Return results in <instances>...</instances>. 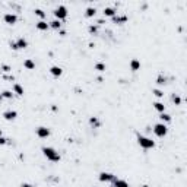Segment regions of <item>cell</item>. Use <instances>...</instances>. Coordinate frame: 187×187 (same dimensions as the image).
<instances>
[{
  "instance_id": "cell-1",
  "label": "cell",
  "mask_w": 187,
  "mask_h": 187,
  "mask_svg": "<svg viewBox=\"0 0 187 187\" xmlns=\"http://www.w3.org/2000/svg\"><path fill=\"white\" fill-rule=\"evenodd\" d=\"M41 152L48 161L51 162H58L60 161V154H58L57 149H54L53 146H43L41 148Z\"/></svg>"
},
{
  "instance_id": "cell-2",
  "label": "cell",
  "mask_w": 187,
  "mask_h": 187,
  "mask_svg": "<svg viewBox=\"0 0 187 187\" xmlns=\"http://www.w3.org/2000/svg\"><path fill=\"white\" fill-rule=\"evenodd\" d=\"M138 143H139L140 148H143V149L155 148V140H152L148 136H143V134H138Z\"/></svg>"
},
{
  "instance_id": "cell-3",
  "label": "cell",
  "mask_w": 187,
  "mask_h": 187,
  "mask_svg": "<svg viewBox=\"0 0 187 187\" xmlns=\"http://www.w3.org/2000/svg\"><path fill=\"white\" fill-rule=\"evenodd\" d=\"M53 15L56 16V19L63 21L67 18V7L64 5H58L56 9L53 10Z\"/></svg>"
},
{
  "instance_id": "cell-4",
  "label": "cell",
  "mask_w": 187,
  "mask_h": 187,
  "mask_svg": "<svg viewBox=\"0 0 187 187\" xmlns=\"http://www.w3.org/2000/svg\"><path fill=\"white\" fill-rule=\"evenodd\" d=\"M152 130H154L155 136H158V138H165L168 133V127H167V124H164V123H157Z\"/></svg>"
},
{
  "instance_id": "cell-5",
  "label": "cell",
  "mask_w": 187,
  "mask_h": 187,
  "mask_svg": "<svg viewBox=\"0 0 187 187\" xmlns=\"http://www.w3.org/2000/svg\"><path fill=\"white\" fill-rule=\"evenodd\" d=\"M98 178L101 183H113L117 178V175H114L113 173H108V171H102V173H100Z\"/></svg>"
},
{
  "instance_id": "cell-6",
  "label": "cell",
  "mask_w": 187,
  "mask_h": 187,
  "mask_svg": "<svg viewBox=\"0 0 187 187\" xmlns=\"http://www.w3.org/2000/svg\"><path fill=\"white\" fill-rule=\"evenodd\" d=\"M3 21L7 25H15L18 22V15L13 13V12H7V13L3 15Z\"/></svg>"
},
{
  "instance_id": "cell-7",
  "label": "cell",
  "mask_w": 187,
  "mask_h": 187,
  "mask_svg": "<svg viewBox=\"0 0 187 187\" xmlns=\"http://www.w3.org/2000/svg\"><path fill=\"white\" fill-rule=\"evenodd\" d=\"M35 133H37V136H38L40 139H47L48 136L51 134V132H50V129L45 127V126H40V127H37Z\"/></svg>"
},
{
  "instance_id": "cell-8",
  "label": "cell",
  "mask_w": 187,
  "mask_h": 187,
  "mask_svg": "<svg viewBox=\"0 0 187 187\" xmlns=\"http://www.w3.org/2000/svg\"><path fill=\"white\" fill-rule=\"evenodd\" d=\"M111 21H113V24H115V25H123L129 21V16H127V15H115V16L111 18Z\"/></svg>"
},
{
  "instance_id": "cell-9",
  "label": "cell",
  "mask_w": 187,
  "mask_h": 187,
  "mask_svg": "<svg viewBox=\"0 0 187 187\" xmlns=\"http://www.w3.org/2000/svg\"><path fill=\"white\" fill-rule=\"evenodd\" d=\"M16 117H18V113H16L15 110H6V111H3V119H5V120L13 121Z\"/></svg>"
},
{
  "instance_id": "cell-10",
  "label": "cell",
  "mask_w": 187,
  "mask_h": 187,
  "mask_svg": "<svg viewBox=\"0 0 187 187\" xmlns=\"http://www.w3.org/2000/svg\"><path fill=\"white\" fill-rule=\"evenodd\" d=\"M102 13H104L105 18H113V16L117 15V9H115V7H111V6H107V7H104Z\"/></svg>"
},
{
  "instance_id": "cell-11",
  "label": "cell",
  "mask_w": 187,
  "mask_h": 187,
  "mask_svg": "<svg viewBox=\"0 0 187 187\" xmlns=\"http://www.w3.org/2000/svg\"><path fill=\"white\" fill-rule=\"evenodd\" d=\"M50 73H51V76H54V77H60L63 75V69L60 66H51L50 67Z\"/></svg>"
},
{
  "instance_id": "cell-12",
  "label": "cell",
  "mask_w": 187,
  "mask_h": 187,
  "mask_svg": "<svg viewBox=\"0 0 187 187\" xmlns=\"http://www.w3.org/2000/svg\"><path fill=\"white\" fill-rule=\"evenodd\" d=\"M16 45H18V50H25V48L28 47V41L24 37H19V38L16 40Z\"/></svg>"
},
{
  "instance_id": "cell-13",
  "label": "cell",
  "mask_w": 187,
  "mask_h": 187,
  "mask_svg": "<svg viewBox=\"0 0 187 187\" xmlns=\"http://www.w3.org/2000/svg\"><path fill=\"white\" fill-rule=\"evenodd\" d=\"M168 83V77L164 75V73H159L158 76H157V85L159 86H164V85H167Z\"/></svg>"
},
{
  "instance_id": "cell-14",
  "label": "cell",
  "mask_w": 187,
  "mask_h": 187,
  "mask_svg": "<svg viewBox=\"0 0 187 187\" xmlns=\"http://www.w3.org/2000/svg\"><path fill=\"white\" fill-rule=\"evenodd\" d=\"M62 21H58V19H53V21H50L48 22V26L50 28H53V29H56V31H60L62 29Z\"/></svg>"
},
{
  "instance_id": "cell-15",
  "label": "cell",
  "mask_w": 187,
  "mask_h": 187,
  "mask_svg": "<svg viewBox=\"0 0 187 187\" xmlns=\"http://www.w3.org/2000/svg\"><path fill=\"white\" fill-rule=\"evenodd\" d=\"M111 184H113V187H129V183L123 180V178H115Z\"/></svg>"
},
{
  "instance_id": "cell-16",
  "label": "cell",
  "mask_w": 187,
  "mask_h": 187,
  "mask_svg": "<svg viewBox=\"0 0 187 187\" xmlns=\"http://www.w3.org/2000/svg\"><path fill=\"white\" fill-rule=\"evenodd\" d=\"M15 94V95H18V96H22L25 94V91H24V86L22 85H19V83H15L13 85V91H12Z\"/></svg>"
},
{
  "instance_id": "cell-17",
  "label": "cell",
  "mask_w": 187,
  "mask_h": 187,
  "mask_svg": "<svg viewBox=\"0 0 187 187\" xmlns=\"http://www.w3.org/2000/svg\"><path fill=\"white\" fill-rule=\"evenodd\" d=\"M35 28L38 29V31H47L50 26H48V22H47V21H38V22L35 24Z\"/></svg>"
},
{
  "instance_id": "cell-18",
  "label": "cell",
  "mask_w": 187,
  "mask_h": 187,
  "mask_svg": "<svg viewBox=\"0 0 187 187\" xmlns=\"http://www.w3.org/2000/svg\"><path fill=\"white\" fill-rule=\"evenodd\" d=\"M140 69V62L138 58H132V62H130V70L132 72H138Z\"/></svg>"
},
{
  "instance_id": "cell-19",
  "label": "cell",
  "mask_w": 187,
  "mask_h": 187,
  "mask_svg": "<svg viewBox=\"0 0 187 187\" xmlns=\"http://www.w3.org/2000/svg\"><path fill=\"white\" fill-rule=\"evenodd\" d=\"M152 105H154V108L158 111L159 114H161V113H165V105H164V102H161V101H155Z\"/></svg>"
},
{
  "instance_id": "cell-20",
  "label": "cell",
  "mask_w": 187,
  "mask_h": 187,
  "mask_svg": "<svg viewBox=\"0 0 187 187\" xmlns=\"http://www.w3.org/2000/svg\"><path fill=\"white\" fill-rule=\"evenodd\" d=\"M24 67L26 70H34L35 69V62H34L32 58H26L24 62Z\"/></svg>"
},
{
  "instance_id": "cell-21",
  "label": "cell",
  "mask_w": 187,
  "mask_h": 187,
  "mask_svg": "<svg viewBox=\"0 0 187 187\" xmlns=\"http://www.w3.org/2000/svg\"><path fill=\"white\" fill-rule=\"evenodd\" d=\"M89 124L94 129H98V127H101V120L98 117H89Z\"/></svg>"
},
{
  "instance_id": "cell-22",
  "label": "cell",
  "mask_w": 187,
  "mask_h": 187,
  "mask_svg": "<svg viewBox=\"0 0 187 187\" xmlns=\"http://www.w3.org/2000/svg\"><path fill=\"white\" fill-rule=\"evenodd\" d=\"M95 15H96V7H94V6H89V7L85 9V16L86 18H94Z\"/></svg>"
},
{
  "instance_id": "cell-23",
  "label": "cell",
  "mask_w": 187,
  "mask_h": 187,
  "mask_svg": "<svg viewBox=\"0 0 187 187\" xmlns=\"http://www.w3.org/2000/svg\"><path fill=\"white\" fill-rule=\"evenodd\" d=\"M98 31H100V26L98 25H94V24H91L89 26H88V32L91 34V35H98Z\"/></svg>"
},
{
  "instance_id": "cell-24",
  "label": "cell",
  "mask_w": 187,
  "mask_h": 187,
  "mask_svg": "<svg viewBox=\"0 0 187 187\" xmlns=\"http://www.w3.org/2000/svg\"><path fill=\"white\" fill-rule=\"evenodd\" d=\"M95 70L96 72H100V73H102V72H105V69H107V66H105V63H95Z\"/></svg>"
},
{
  "instance_id": "cell-25",
  "label": "cell",
  "mask_w": 187,
  "mask_h": 187,
  "mask_svg": "<svg viewBox=\"0 0 187 187\" xmlns=\"http://www.w3.org/2000/svg\"><path fill=\"white\" fill-rule=\"evenodd\" d=\"M171 101H173L175 105H180V104H181V96L174 92V94H171Z\"/></svg>"
},
{
  "instance_id": "cell-26",
  "label": "cell",
  "mask_w": 187,
  "mask_h": 187,
  "mask_svg": "<svg viewBox=\"0 0 187 187\" xmlns=\"http://www.w3.org/2000/svg\"><path fill=\"white\" fill-rule=\"evenodd\" d=\"M159 119H161L162 123L165 124V123H170V121H171V115L167 114V113H161V114H159Z\"/></svg>"
},
{
  "instance_id": "cell-27",
  "label": "cell",
  "mask_w": 187,
  "mask_h": 187,
  "mask_svg": "<svg viewBox=\"0 0 187 187\" xmlns=\"http://www.w3.org/2000/svg\"><path fill=\"white\" fill-rule=\"evenodd\" d=\"M34 13L37 15L38 18H41V21H44V19H45V16H47V13H45L43 9H35V10H34Z\"/></svg>"
},
{
  "instance_id": "cell-28",
  "label": "cell",
  "mask_w": 187,
  "mask_h": 187,
  "mask_svg": "<svg viewBox=\"0 0 187 187\" xmlns=\"http://www.w3.org/2000/svg\"><path fill=\"white\" fill-rule=\"evenodd\" d=\"M13 95H15V94L12 91H3V92H2V96H3L5 100H12Z\"/></svg>"
},
{
  "instance_id": "cell-29",
  "label": "cell",
  "mask_w": 187,
  "mask_h": 187,
  "mask_svg": "<svg viewBox=\"0 0 187 187\" xmlns=\"http://www.w3.org/2000/svg\"><path fill=\"white\" fill-rule=\"evenodd\" d=\"M152 94H154L157 98H162L164 96V92L161 91V89H152Z\"/></svg>"
},
{
  "instance_id": "cell-30",
  "label": "cell",
  "mask_w": 187,
  "mask_h": 187,
  "mask_svg": "<svg viewBox=\"0 0 187 187\" xmlns=\"http://www.w3.org/2000/svg\"><path fill=\"white\" fill-rule=\"evenodd\" d=\"M2 70L3 72H6V73H9V72H12V69H10V66H7V64H2Z\"/></svg>"
},
{
  "instance_id": "cell-31",
  "label": "cell",
  "mask_w": 187,
  "mask_h": 187,
  "mask_svg": "<svg viewBox=\"0 0 187 187\" xmlns=\"http://www.w3.org/2000/svg\"><path fill=\"white\" fill-rule=\"evenodd\" d=\"M9 47L12 48V50H15V51H16V50H18V45H16V41H9Z\"/></svg>"
},
{
  "instance_id": "cell-32",
  "label": "cell",
  "mask_w": 187,
  "mask_h": 187,
  "mask_svg": "<svg viewBox=\"0 0 187 187\" xmlns=\"http://www.w3.org/2000/svg\"><path fill=\"white\" fill-rule=\"evenodd\" d=\"M7 140L9 139H6V138H3V136H0V145H2V146L7 143Z\"/></svg>"
},
{
  "instance_id": "cell-33",
  "label": "cell",
  "mask_w": 187,
  "mask_h": 187,
  "mask_svg": "<svg viewBox=\"0 0 187 187\" xmlns=\"http://www.w3.org/2000/svg\"><path fill=\"white\" fill-rule=\"evenodd\" d=\"M21 187H34V186L31 184V183H22V184H21Z\"/></svg>"
},
{
  "instance_id": "cell-34",
  "label": "cell",
  "mask_w": 187,
  "mask_h": 187,
  "mask_svg": "<svg viewBox=\"0 0 187 187\" xmlns=\"http://www.w3.org/2000/svg\"><path fill=\"white\" fill-rule=\"evenodd\" d=\"M2 101H3V96H2V94H0V102H2Z\"/></svg>"
},
{
  "instance_id": "cell-35",
  "label": "cell",
  "mask_w": 187,
  "mask_h": 187,
  "mask_svg": "<svg viewBox=\"0 0 187 187\" xmlns=\"http://www.w3.org/2000/svg\"><path fill=\"white\" fill-rule=\"evenodd\" d=\"M142 187H148V186H146V184H145V186H142Z\"/></svg>"
}]
</instances>
